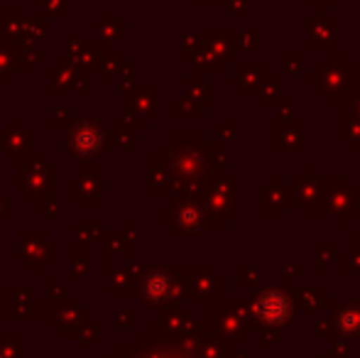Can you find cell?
<instances>
[{
  "mask_svg": "<svg viewBox=\"0 0 360 358\" xmlns=\"http://www.w3.org/2000/svg\"><path fill=\"white\" fill-rule=\"evenodd\" d=\"M289 312H292V305H289V300L282 295V292L270 290V292H262V295L257 297V314H260L265 321H270V324L285 321L289 317Z\"/></svg>",
  "mask_w": 360,
  "mask_h": 358,
  "instance_id": "obj_1",
  "label": "cell"
}]
</instances>
